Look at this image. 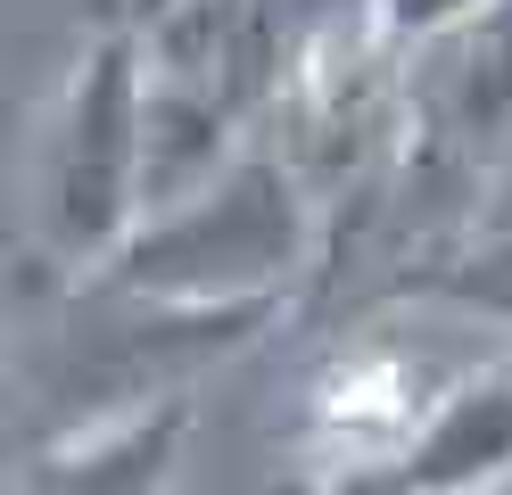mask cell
I'll use <instances>...</instances> for the list:
<instances>
[{
	"instance_id": "cell-1",
	"label": "cell",
	"mask_w": 512,
	"mask_h": 495,
	"mask_svg": "<svg viewBox=\"0 0 512 495\" xmlns=\"http://www.w3.org/2000/svg\"><path fill=\"white\" fill-rule=\"evenodd\" d=\"M323 198L273 141H256L223 182L182 198L166 215H141L91 281H108L149 306L182 314H281L323 273Z\"/></svg>"
},
{
	"instance_id": "cell-2",
	"label": "cell",
	"mask_w": 512,
	"mask_h": 495,
	"mask_svg": "<svg viewBox=\"0 0 512 495\" xmlns=\"http://www.w3.org/2000/svg\"><path fill=\"white\" fill-rule=\"evenodd\" d=\"M141 124H149V50L141 33H91L67 91L50 99L34 157V240L50 264L100 273L141 231Z\"/></svg>"
},
{
	"instance_id": "cell-3",
	"label": "cell",
	"mask_w": 512,
	"mask_h": 495,
	"mask_svg": "<svg viewBox=\"0 0 512 495\" xmlns=\"http://www.w3.org/2000/svg\"><path fill=\"white\" fill-rule=\"evenodd\" d=\"M265 322H281V314H182V306L124 297L108 281H83L75 314L34 347V363H25L34 405H58V421L34 446L83 438V429L149 413V405H174V396L190 388V372L240 355Z\"/></svg>"
},
{
	"instance_id": "cell-4",
	"label": "cell",
	"mask_w": 512,
	"mask_h": 495,
	"mask_svg": "<svg viewBox=\"0 0 512 495\" xmlns=\"http://www.w3.org/2000/svg\"><path fill=\"white\" fill-rule=\"evenodd\" d=\"M405 141L479 182L512 174V0L405 58Z\"/></svg>"
},
{
	"instance_id": "cell-5",
	"label": "cell",
	"mask_w": 512,
	"mask_h": 495,
	"mask_svg": "<svg viewBox=\"0 0 512 495\" xmlns=\"http://www.w3.org/2000/svg\"><path fill=\"white\" fill-rule=\"evenodd\" d=\"M182 446H190V396L100 421L83 438L25 446V462L9 471V495H166L182 471Z\"/></svg>"
},
{
	"instance_id": "cell-6",
	"label": "cell",
	"mask_w": 512,
	"mask_h": 495,
	"mask_svg": "<svg viewBox=\"0 0 512 495\" xmlns=\"http://www.w3.org/2000/svg\"><path fill=\"white\" fill-rule=\"evenodd\" d=\"M405 471L422 495H488L512 479V355H488L438 388L405 438Z\"/></svg>"
},
{
	"instance_id": "cell-7",
	"label": "cell",
	"mask_w": 512,
	"mask_h": 495,
	"mask_svg": "<svg viewBox=\"0 0 512 495\" xmlns=\"http://www.w3.org/2000/svg\"><path fill=\"white\" fill-rule=\"evenodd\" d=\"M488 9H496V0H372L380 42H389L397 58H413V50L446 42V33H463L471 17H488Z\"/></svg>"
},
{
	"instance_id": "cell-8",
	"label": "cell",
	"mask_w": 512,
	"mask_h": 495,
	"mask_svg": "<svg viewBox=\"0 0 512 495\" xmlns=\"http://www.w3.org/2000/svg\"><path fill=\"white\" fill-rule=\"evenodd\" d=\"M306 495H422L405 471V454H347V462H323V479Z\"/></svg>"
},
{
	"instance_id": "cell-9",
	"label": "cell",
	"mask_w": 512,
	"mask_h": 495,
	"mask_svg": "<svg viewBox=\"0 0 512 495\" xmlns=\"http://www.w3.org/2000/svg\"><path fill=\"white\" fill-rule=\"evenodd\" d=\"M174 9H182V0H124V17H116V25H124V33H149V25H166Z\"/></svg>"
}]
</instances>
